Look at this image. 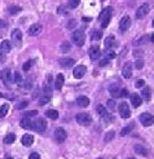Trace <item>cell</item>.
Listing matches in <instances>:
<instances>
[{
  "label": "cell",
  "mask_w": 154,
  "mask_h": 159,
  "mask_svg": "<svg viewBox=\"0 0 154 159\" xmlns=\"http://www.w3.org/2000/svg\"><path fill=\"white\" fill-rule=\"evenodd\" d=\"M110 17H112V8H110V6H108V8H105L104 11L100 13V16H99V21L101 22L102 28H105V27L109 25Z\"/></svg>",
  "instance_id": "6da1fadb"
},
{
  "label": "cell",
  "mask_w": 154,
  "mask_h": 159,
  "mask_svg": "<svg viewBox=\"0 0 154 159\" xmlns=\"http://www.w3.org/2000/svg\"><path fill=\"white\" fill-rule=\"evenodd\" d=\"M73 41H74L75 45L82 47L84 44V41H86V34H84V31L80 30V28L75 30L74 32H73Z\"/></svg>",
  "instance_id": "7a4b0ae2"
},
{
  "label": "cell",
  "mask_w": 154,
  "mask_h": 159,
  "mask_svg": "<svg viewBox=\"0 0 154 159\" xmlns=\"http://www.w3.org/2000/svg\"><path fill=\"white\" fill-rule=\"evenodd\" d=\"M96 110H97V114H99L100 117L104 119L106 123H113V122H114V117L106 110V107H104V105H99Z\"/></svg>",
  "instance_id": "3957f363"
},
{
  "label": "cell",
  "mask_w": 154,
  "mask_h": 159,
  "mask_svg": "<svg viewBox=\"0 0 154 159\" xmlns=\"http://www.w3.org/2000/svg\"><path fill=\"white\" fill-rule=\"evenodd\" d=\"M75 119H77V122H78V124H79V126H83V127L90 126L91 123H92V118H91L87 113H79V114H77Z\"/></svg>",
  "instance_id": "277c9868"
},
{
  "label": "cell",
  "mask_w": 154,
  "mask_h": 159,
  "mask_svg": "<svg viewBox=\"0 0 154 159\" xmlns=\"http://www.w3.org/2000/svg\"><path fill=\"white\" fill-rule=\"evenodd\" d=\"M139 120L141 122V124L144 127H150L154 123V117L149 113H143V114H140V117H139Z\"/></svg>",
  "instance_id": "5b68a950"
},
{
  "label": "cell",
  "mask_w": 154,
  "mask_h": 159,
  "mask_svg": "<svg viewBox=\"0 0 154 159\" xmlns=\"http://www.w3.org/2000/svg\"><path fill=\"white\" fill-rule=\"evenodd\" d=\"M11 38H12V43L14 44V47L20 48L22 45V32H21V30H18V28L13 30Z\"/></svg>",
  "instance_id": "8992f818"
},
{
  "label": "cell",
  "mask_w": 154,
  "mask_h": 159,
  "mask_svg": "<svg viewBox=\"0 0 154 159\" xmlns=\"http://www.w3.org/2000/svg\"><path fill=\"white\" fill-rule=\"evenodd\" d=\"M53 137H55L56 142L62 144V142L66 141V139H68V135H66V131L64 128H57L55 131V133H53Z\"/></svg>",
  "instance_id": "52a82bcc"
},
{
  "label": "cell",
  "mask_w": 154,
  "mask_h": 159,
  "mask_svg": "<svg viewBox=\"0 0 154 159\" xmlns=\"http://www.w3.org/2000/svg\"><path fill=\"white\" fill-rule=\"evenodd\" d=\"M118 110H119V115L123 119H128L131 117V110H130V106L127 102H122L118 106Z\"/></svg>",
  "instance_id": "ba28073f"
},
{
  "label": "cell",
  "mask_w": 154,
  "mask_h": 159,
  "mask_svg": "<svg viewBox=\"0 0 154 159\" xmlns=\"http://www.w3.org/2000/svg\"><path fill=\"white\" fill-rule=\"evenodd\" d=\"M149 4H141L140 6L137 8V11H136V18L137 19H143V18H145V16L149 13Z\"/></svg>",
  "instance_id": "9c48e42d"
},
{
  "label": "cell",
  "mask_w": 154,
  "mask_h": 159,
  "mask_svg": "<svg viewBox=\"0 0 154 159\" xmlns=\"http://www.w3.org/2000/svg\"><path fill=\"white\" fill-rule=\"evenodd\" d=\"M46 128H47V122L44 120V119L40 118V119L34 120V126H33V129H34V131L42 133V132L46 131Z\"/></svg>",
  "instance_id": "30bf717a"
},
{
  "label": "cell",
  "mask_w": 154,
  "mask_h": 159,
  "mask_svg": "<svg viewBox=\"0 0 154 159\" xmlns=\"http://www.w3.org/2000/svg\"><path fill=\"white\" fill-rule=\"evenodd\" d=\"M0 78H2V80L5 85H9L13 80V78H12V73H11V70L9 69H4L2 73H0Z\"/></svg>",
  "instance_id": "8fae6325"
},
{
  "label": "cell",
  "mask_w": 154,
  "mask_h": 159,
  "mask_svg": "<svg viewBox=\"0 0 154 159\" xmlns=\"http://www.w3.org/2000/svg\"><path fill=\"white\" fill-rule=\"evenodd\" d=\"M88 54H90L91 57V60H99L100 57H101V49L99 45H93L90 48V50H88Z\"/></svg>",
  "instance_id": "7c38bea8"
},
{
  "label": "cell",
  "mask_w": 154,
  "mask_h": 159,
  "mask_svg": "<svg viewBox=\"0 0 154 159\" xmlns=\"http://www.w3.org/2000/svg\"><path fill=\"white\" fill-rule=\"evenodd\" d=\"M43 30V26L40 24H34L31 25L30 27H29V30H27V34L29 35H31V37H35V35H39Z\"/></svg>",
  "instance_id": "4fadbf2b"
},
{
  "label": "cell",
  "mask_w": 154,
  "mask_h": 159,
  "mask_svg": "<svg viewBox=\"0 0 154 159\" xmlns=\"http://www.w3.org/2000/svg\"><path fill=\"white\" fill-rule=\"evenodd\" d=\"M130 26H131V17H130V16H124V17H122L121 22H119V28H121V31H126V30H128Z\"/></svg>",
  "instance_id": "5bb4252c"
},
{
  "label": "cell",
  "mask_w": 154,
  "mask_h": 159,
  "mask_svg": "<svg viewBox=\"0 0 154 159\" xmlns=\"http://www.w3.org/2000/svg\"><path fill=\"white\" fill-rule=\"evenodd\" d=\"M86 70H87L86 66H83V65H79V66H77L74 70H73V75H74V78H77V79H80V78L84 76Z\"/></svg>",
  "instance_id": "9a60e30c"
},
{
  "label": "cell",
  "mask_w": 154,
  "mask_h": 159,
  "mask_svg": "<svg viewBox=\"0 0 154 159\" xmlns=\"http://www.w3.org/2000/svg\"><path fill=\"white\" fill-rule=\"evenodd\" d=\"M105 45L109 49H113V48H115L117 45H118V41H117L114 35H109V37L105 39Z\"/></svg>",
  "instance_id": "2e32d148"
},
{
  "label": "cell",
  "mask_w": 154,
  "mask_h": 159,
  "mask_svg": "<svg viewBox=\"0 0 154 159\" xmlns=\"http://www.w3.org/2000/svg\"><path fill=\"white\" fill-rule=\"evenodd\" d=\"M21 142H22V145L26 146V148L31 146L33 144H34V136H31V135L26 133V135L22 136V140H21Z\"/></svg>",
  "instance_id": "e0dca14e"
},
{
  "label": "cell",
  "mask_w": 154,
  "mask_h": 159,
  "mask_svg": "<svg viewBox=\"0 0 154 159\" xmlns=\"http://www.w3.org/2000/svg\"><path fill=\"white\" fill-rule=\"evenodd\" d=\"M20 124H21V127H22V128H25V129H33L34 120H31L30 118H26V117H24V118L21 119Z\"/></svg>",
  "instance_id": "ac0fdd59"
},
{
  "label": "cell",
  "mask_w": 154,
  "mask_h": 159,
  "mask_svg": "<svg viewBox=\"0 0 154 159\" xmlns=\"http://www.w3.org/2000/svg\"><path fill=\"white\" fill-rule=\"evenodd\" d=\"M130 100H131V104H132V106H134V107H139L141 105V102H143L141 97L139 96L137 93H132V95H130Z\"/></svg>",
  "instance_id": "d6986e66"
},
{
  "label": "cell",
  "mask_w": 154,
  "mask_h": 159,
  "mask_svg": "<svg viewBox=\"0 0 154 159\" xmlns=\"http://www.w3.org/2000/svg\"><path fill=\"white\" fill-rule=\"evenodd\" d=\"M122 75L124 78H127V79L132 76V63H130V62L124 63V66L122 69Z\"/></svg>",
  "instance_id": "ffe728a7"
},
{
  "label": "cell",
  "mask_w": 154,
  "mask_h": 159,
  "mask_svg": "<svg viewBox=\"0 0 154 159\" xmlns=\"http://www.w3.org/2000/svg\"><path fill=\"white\" fill-rule=\"evenodd\" d=\"M109 93L114 98H118V97H121V88L117 84H112V85L109 87Z\"/></svg>",
  "instance_id": "44dd1931"
},
{
  "label": "cell",
  "mask_w": 154,
  "mask_h": 159,
  "mask_svg": "<svg viewBox=\"0 0 154 159\" xmlns=\"http://www.w3.org/2000/svg\"><path fill=\"white\" fill-rule=\"evenodd\" d=\"M60 65L62 67H73V65H75V60L70 58V57H65V58L60 60Z\"/></svg>",
  "instance_id": "7402d4cb"
},
{
  "label": "cell",
  "mask_w": 154,
  "mask_h": 159,
  "mask_svg": "<svg viewBox=\"0 0 154 159\" xmlns=\"http://www.w3.org/2000/svg\"><path fill=\"white\" fill-rule=\"evenodd\" d=\"M77 105L79 107H87L88 105H90V98H88L87 96H79L77 98Z\"/></svg>",
  "instance_id": "603a6c76"
},
{
  "label": "cell",
  "mask_w": 154,
  "mask_h": 159,
  "mask_svg": "<svg viewBox=\"0 0 154 159\" xmlns=\"http://www.w3.org/2000/svg\"><path fill=\"white\" fill-rule=\"evenodd\" d=\"M0 50H2L3 53H9L12 50V44L9 40H3L2 44H0Z\"/></svg>",
  "instance_id": "cb8c5ba5"
},
{
  "label": "cell",
  "mask_w": 154,
  "mask_h": 159,
  "mask_svg": "<svg viewBox=\"0 0 154 159\" xmlns=\"http://www.w3.org/2000/svg\"><path fill=\"white\" fill-rule=\"evenodd\" d=\"M135 153H137L139 155H143V157H146L148 155V149H146L145 146H143V145H140V144H137V145H135Z\"/></svg>",
  "instance_id": "d4e9b609"
},
{
  "label": "cell",
  "mask_w": 154,
  "mask_h": 159,
  "mask_svg": "<svg viewBox=\"0 0 154 159\" xmlns=\"http://www.w3.org/2000/svg\"><path fill=\"white\" fill-rule=\"evenodd\" d=\"M65 83V78L62 74H58L57 78H56V82H55V88L56 89H61L62 88V85Z\"/></svg>",
  "instance_id": "484cf974"
},
{
  "label": "cell",
  "mask_w": 154,
  "mask_h": 159,
  "mask_svg": "<svg viewBox=\"0 0 154 159\" xmlns=\"http://www.w3.org/2000/svg\"><path fill=\"white\" fill-rule=\"evenodd\" d=\"M141 95L144 97V100L146 101V102H149L150 101V88L149 87H144L143 91H141Z\"/></svg>",
  "instance_id": "4316f807"
},
{
  "label": "cell",
  "mask_w": 154,
  "mask_h": 159,
  "mask_svg": "<svg viewBox=\"0 0 154 159\" xmlns=\"http://www.w3.org/2000/svg\"><path fill=\"white\" fill-rule=\"evenodd\" d=\"M104 56H105V58L106 60H114L115 58V52H114V49H106L105 52H104Z\"/></svg>",
  "instance_id": "83f0119b"
},
{
  "label": "cell",
  "mask_w": 154,
  "mask_h": 159,
  "mask_svg": "<svg viewBox=\"0 0 154 159\" xmlns=\"http://www.w3.org/2000/svg\"><path fill=\"white\" fill-rule=\"evenodd\" d=\"M46 115H47L49 119H53V120H56V119L58 118V113H57L56 110H53V109L47 110V111H46Z\"/></svg>",
  "instance_id": "f1b7e54d"
},
{
  "label": "cell",
  "mask_w": 154,
  "mask_h": 159,
  "mask_svg": "<svg viewBox=\"0 0 154 159\" xmlns=\"http://www.w3.org/2000/svg\"><path fill=\"white\" fill-rule=\"evenodd\" d=\"M134 127H135V124L134 123H131V124H128L127 127H124L122 131H121V136H126V135H128L132 129H134Z\"/></svg>",
  "instance_id": "f546056e"
},
{
  "label": "cell",
  "mask_w": 154,
  "mask_h": 159,
  "mask_svg": "<svg viewBox=\"0 0 154 159\" xmlns=\"http://www.w3.org/2000/svg\"><path fill=\"white\" fill-rule=\"evenodd\" d=\"M14 141H16V135L13 133H8L4 137V144H13Z\"/></svg>",
  "instance_id": "4dcf8cb0"
},
{
  "label": "cell",
  "mask_w": 154,
  "mask_h": 159,
  "mask_svg": "<svg viewBox=\"0 0 154 159\" xmlns=\"http://www.w3.org/2000/svg\"><path fill=\"white\" fill-rule=\"evenodd\" d=\"M51 101V95H43L42 97H40V100H39V105H46V104H48Z\"/></svg>",
  "instance_id": "1f68e13d"
},
{
  "label": "cell",
  "mask_w": 154,
  "mask_h": 159,
  "mask_svg": "<svg viewBox=\"0 0 154 159\" xmlns=\"http://www.w3.org/2000/svg\"><path fill=\"white\" fill-rule=\"evenodd\" d=\"M14 83L16 84H18V85H21L22 83H24V79H22V76H21V74L18 73V71H16V73H14Z\"/></svg>",
  "instance_id": "d6a6232c"
},
{
  "label": "cell",
  "mask_w": 154,
  "mask_h": 159,
  "mask_svg": "<svg viewBox=\"0 0 154 159\" xmlns=\"http://www.w3.org/2000/svg\"><path fill=\"white\" fill-rule=\"evenodd\" d=\"M8 110H9V105L8 104H4L2 107H0V117H5L7 115V113H8Z\"/></svg>",
  "instance_id": "836d02e7"
},
{
  "label": "cell",
  "mask_w": 154,
  "mask_h": 159,
  "mask_svg": "<svg viewBox=\"0 0 154 159\" xmlns=\"http://www.w3.org/2000/svg\"><path fill=\"white\" fill-rule=\"evenodd\" d=\"M61 50L64 53H68L69 50H70V43H68V41H64L62 44H61Z\"/></svg>",
  "instance_id": "e575fe53"
},
{
  "label": "cell",
  "mask_w": 154,
  "mask_h": 159,
  "mask_svg": "<svg viewBox=\"0 0 154 159\" xmlns=\"http://www.w3.org/2000/svg\"><path fill=\"white\" fill-rule=\"evenodd\" d=\"M114 136H115V133H114V131H109L106 135H105V137H104V140L106 141V142H109V141H112L113 139H114Z\"/></svg>",
  "instance_id": "d590c367"
},
{
  "label": "cell",
  "mask_w": 154,
  "mask_h": 159,
  "mask_svg": "<svg viewBox=\"0 0 154 159\" xmlns=\"http://www.w3.org/2000/svg\"><path fill=\"white\" fill-rule=\"evenodd\" d=\"M80 0H69V8L70 9H75L77 6L79 5Z\"/></svg>",
  "instance_id": "8d00e7d4"
},
{
  "label": "cell",
  "mask_w": 154,
  "mask_h": 159,
  "mask_svg": "<svg viewBox=\"0 0 154 159\" xmlns=\"http://www.w3.org/2000/svg\"><path fill=\"white\" fill-rule=\"evenodd\" d=\"M33 65H34V60H29L27 62H25V63H24V67H22V69H24L25 71H29V70L31 69Z\"/></svg>",
  "instance_id": "74e56055"
},
{
  "label": "cell",
  "mask_w": 154,
  "mask_h": 159,
  "mask_svg": "<svg viewBox=\"0 0 154 159\" xmlns=\"http://www.w3.org/2000/svg\"><path fill=\"white\" fill-rule=\"evenodd\" d=\"M21 12V8L18 5H12L11 8H9V13L11 14H17V13H20Z\"/></svg>",
  "instance_id": "f35d334b"
},
{
  "label": "cell",
  "mask_w": 154,
  "mask_h": 159,
  "mask_svg": "<svg viewBox=\"0 0 154 159\" xmlns=\"http://www.w3.org/2000/svg\"><path fill=\"white\" fill-rule=\"evenodd\" d=\"M91 38H92V40H100L101 39V32L100 31H93Z\"/></svg>",
  "instance_id": "ab89813d"
},
{
  "label": "cell",
  "mask_w": 154,
  "mask_h": 159,
  "mask_svg": "<svg viewBox=\"0 0 154 159\" xmlns=\"http://www.w3.org/2000/svg\"><path fill=\"white\" fill-rule=\"evenodd\" d=\"M75 26H77V21L75 19H70L69 24H68V28H69V30H71V28L75 27Z\"/></svg>",
  "instance_id": "60d3db41"
},
{
  "label": "cell",
  "mask_w": 154,
  "mask_h": 159,
  "mask_svg": "<svg viewBox=\"0 0 154 159\" xmlns=\"http://www.w3.org/2000/svg\"><path fill=\"white\" fill-rule=\"evenodd\" d=\"M35 115H38V111L36 110H33V111H29V113H26L24 117H26V118H30V117H35Z\"/></svg>",
  "instance_id": "b9f144b4"
},
{
  "label": "cell",
  "mask_w": 154,
  "mask_h": 159,
  "mask_svg": "<svg viewBox=\"0 0 154 159\" xmlns=\"http://www.w3.org/2000/svg\"><path fill=\"white\" fill-rule=\"evenodd\" d=\"M127 96H130L128 89H126V88H122V89H121V97H127Z\"/></svg>",
  "instance_id": "7bdbcfd3"
},
{
  "label": "cell",
  "mask_w": 154,
  "mask_h": 159,
  "mask_svg": "<svg viewBox=\"0 0 154 159\" xmlns=\"http://www.w3.org/2000/svg\"><path fill=\"white\" fill-rule=\"evenodd\" d=\"M108 107L109 109H114L115 107V101L114 100H108Z\"/></svg>",
  "instance_id": "ee69618b"
},
{
  "label": "cell",
  "mask_w": 154,
  "mask_h": 159,
  "mask_svg": "<svg viewBox=\"0 0 154 159\" xmlns=\"http://www.w3.org/2000/svg\"><path fill=\"white\" fill-rule=\"evenodd\" d=\"M57 13L58 14H68V11L65 9V6H60V8L57 9Z\"/></svg>",
  "instance_id": "f6af8a7d"
},
{
  "label": "cell",
  "mask_w": 154,
  "mask_h": 159,
  "mask_svg": "<svg viewBox=\"0 0 154 159\" xmlns=\"http://www.w3.org/2000/svg\"><path fill=\"white\" fill-rule=\"evenodd\" d=\"M29 159H40V155H39V153H31L30 154V157H29Z\"/></svg>",
  "instance_id": "bcb514c9"
},
{
  "label": "cell",
  "mask_w": 154,
  "mask_h": 159,
  "mask_svg": "<svg viewBox=\"0 0 154 159\" xmlns=\"http://www.w3.org/2000/svg\"><path fill=\"white\" fill-rule=\"evenodd\" d=\"M146 39H149V37H143L141 40H137L136 41V45H140V44H143V43H146Z\"/></svg>",
  "instance_id": "7dc6e473"
},
{
  "label": "cell",
  "mask_w": 154,
  "mask_h": 159,
  "mask_svg": "<svg viewBox=\"0 0 154 159\" xmlns=\"http://www.w3.org/2000/svg\"><path fill=\"white\" fill-rule=\"evenodd\" d=\"M27 106V101H24V102H21L17 105V109H25V107Z\"/></svg>",
  "instance_id": "c3c4849f"
},
{
  "label": "cell",
  "mask_w": 154,
  "mask_h": 159,
  "mask_svg": "<svg viewBox=\"0 0 154 159\" xmlns=\"http://www.w3.org/2000/svg\"><path fill=\"white\" fill-rule=\"evenodd\" d=\"M143 65H144V61H143L141 58H139L137 62H136V67H137V69H141V67H143Z\"/></svg>",
  "instance_id": "681fc988"
},
{
  "label": "cell",
  "mask_w": 154,
  "mask_h": 159,
  "mask_svg": "<svg viewBox=\"0 0 154 159\" xmlns=\"http://www.w3.org/2000/svg\"><path fill=\"white\" fill-rule=\"evenodd\" d=\"M144 84H145V82L143 80V79H140V80L136 83V87H137V88H141V87H144Z\"/></svg>",
  "instance_id": "f907efd6"
},
{
  "label": "cell",
  "mask_w": 154,
  "mask_h": 159,
  "mask_svg": "<svg viewBox=\"0 0 154 159\" xmlns=\"http://www.w3.org/2000/svg\"><path fill=\"white\" fill-rule=\"evenodd\" d=\"M108 62H109V60H106V58H104V60H101L100 62H99V65L102 67V66H105V65H108Z\"/></svg>",
  "instance_id": "816d5d0a"
},
{
  "label": "cell",
  "mask_w": 154,
  "mask_h": 159,
  "mask_svg": "<svg viewBox=\"0 0 154 159\" xmlns=\"http://www.w3.org/2000/svg\"><path fill=\"white\" fill-rule=\"evenodd\" d=\"M3 60H4V53L0 50V61H3Z\"/></svg>",
  "instance_id": "f5cc1de1"
},
{
  "label": "cell",
  "mask_w": 154,
  "mask_h": 159,
  "mask_svg": "<svg viewBox=\"0 0 154 159\" xmlns=\"http://www.w3.org/2000/svg\"><path fill=\"white\" fill-rule=\"evenodd\" d=\"M150 41H153V43H154V32L150 35Z\"/></svg>",
  "instance_id": "db71d44e"
},
{
  "label": "cell",
  "mask_w": 154,
  "mask_h": 159,
  "mask_svg": "<svg viewBox=\"0 0 154 159\" xmlns=\"http://www.w3.org/2000/svg\"><path fill=\"white\" fill-rule=\"evenodd\" d=\"M5 159H13V158H12L11 155H7V157H5Z\"/></svg>",
  "instance_id": "11a10c76"
},
{
  "label": "cell",
  "mask_w": 154,
  "mask_h": 159,
  "mask_svg": "<svg viewBox=\"0 0 154 159\" xmlns=\"http://www.w3.org/2000/svg\"><path fill=\"white\" fill-rule=\"evenodd\" d=\"M0 97H3V93H0Z\"/></svg>",
  "instance_id": "9f6ffc18"
},
{
  "label": "cell",
  "mask_w": 154,
  "mask_h": 159,
  "mask_svg": "<svg viewBox=\"0 0 154 159\" xmlns=\"http://www.w3.org/2000/svg\"><path fill=\"white\" fill-rule=\"evenodd\" d=\"M153 26H154V19H153Z\"/></svg>",
  "instance_id": "6f0895ef"
},
{
  "label": "cell",
  "mask_w": 154,
  "mask_h": 159,
  "mask_svg": "<svg viewBox=\"0 0 154 159\" xmlns=\"http://www.w3.org/2000/svg\"><path fill=\"white\" fill-rule=\"evenodd\" d=\"M130 159H132V158H130Z\"/></svg>",
  "instance_id": "680465c9"
}]
</instances>
